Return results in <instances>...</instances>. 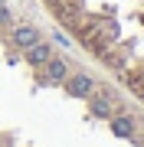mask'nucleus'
I'll return each mask as SVG.
<instances>
[{
    "label": "nucleus",
    "instance_id": "f257e3e1",
    "mask_svg": "<svg viewBox=\"0 0 144 147\" xmlns=\"http://www.w3.org/2000/svg\"><path fill=\"white\" fill-rule=\"evenodd\" d=\"M62 85H66V92H69L72 98H89V95H92V88H95L92 75H85V72H75V75H69V79H66Z\"/></svg>",
    "mask_w": 144,
    "mask_h": 147
},
{
    "label": "nucleus",
    "instance_id": "f03ea898",
    "mask_svg": "<svg viewBox=\"0 0 144 147\" xmlns=\"http://www.w3.org/2000/svg\"><path fill=\"white\" fill-rule=\"evenodd\" d=\"M23 53H26V62L30 65H46L49 59H53V46H49V42H33L30 49H23Z\"/></svg>",
    "mask_w": 144,
    "mask_h": 147
},
{
    "label": "nucleus",
    "instance_id": "7ed1b4c3",
    "mask_svg": "<svg viewBox=\"0 0 144 147\" xmlns=\"http://www.w3.org/2000/svg\"><path fill=\"white\" fill-rule=\"evenodd\" d=\"M46 79L56 82V85H62L66 79H69V65H66L62 59H49L46 62Z\"/></svg>",
    "mask_w": 144,
    "mask_h": 147
},
{
    "label": "nucleus",
    "instance_id": "20e7f679",
    "mask_svg": "<svg viewBox=\"0 0 144 147\" xmlns=\"http://www.w3.org/2000/svg\"><path fill=\"white\" fill-rule=\"evenodd\" d=\"M13 42H16L20 49H30L33 42H39V33L33 30V26H16V30H13Z\"/></svg>",
    "mask_w": 144,
    "mask_h": 147
},
{
    "label": "nucleus",
    "instance_id": "39448f33",
    "mask_svg": "<svg viewBox=\"0 0 144 147\" xmlns=\"http://www.w3.org/2000/svg\"><path fill=\"white\" fill-rule=\"evenodd\" d=\"M112 131H115V137H131L134 134V121L118 115V118H112Z\"/></svg>",
    "mask_w": 144,
    "mask_h": 147
},
{
    "label": "nucleus",
    "instance_id": "423d86ee",
    "mask_svg": "<svg viewBox=\"0 0 144 147\" xmlns=\"http://www.w3.org/2000/svg\"><path fill=\"white\" fill-rule=\"evenodd\" d=\"M92 111L98 118H112V101L108 98H92Z\"/></svg>",
    "mask_w": 144,
    "mask_h": 147
},
{
    "label": "nucleus",
    "instance_id": "0eeeda50",
    "mask_svg": "<svg viewBox=\"0 0 144 147\" xmlns=\"http://www.w3.org/2000/svg\"><path fill=\"white\" fill-rule=\"evenodd\" d=\"M0 7H3V0H0Z\"/></svg>",
    "mask_w": 144,
    "mask_h": 147
}]
</instances>
